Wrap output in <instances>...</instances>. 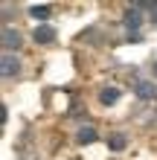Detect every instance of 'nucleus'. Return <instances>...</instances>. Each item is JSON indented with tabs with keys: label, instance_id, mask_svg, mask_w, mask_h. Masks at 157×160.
I'll return each instance as SVG.
<instances>
[{
	"label": "nucleus",
	"instance_id": "nucleus-1",
	"mask_svg": "<svg viewBox=\"0 0 157 160\" xmlns=\"http://www.w3.org/2000/svg\"><path fill=\"white\" fill-rule=\"evenodd\" d=\"M32 38H35V44H55V29L52 26H35Z\"/></svg>",
	"mask_w": 157,
	"mask_h": 160
},
{
	"label": "nucleus",
	"instance_id": "nucleus-2",
	"mask_svg": "<svg viewBox=\"0 0 157 160\" xmlns=\"http://www.w3.org/2000/svg\"><path fill=\"white\" fill-rule=\"evenodd\" d=\"M17 47H21V35L6 26V29H3V50L9 52V50H17Z\"/></svg>",
	"mask_w": 157,
	"mask_h": 160
},
{
	"label": "nucleus",
	"instance_id": "nucleus-3",
	"mask_svg": "<svg viewBox=\"0 0 157 160\" xmlns=\"http://www.w3.org/2000/svg\"><path fill=\"white\" fill-rule=\"evenodd\" d=\"M17 70H21V61H17L12 52H6V55H3V76L9 79V76H15Z\"/></svg>",
	"mask_w": 157,
	"mask_h": 160
},
{
	"label": "nucleus",
	"instance_id": "nucleus-4",
	"mask_svg": "<svg viewBox=\"0 0 157 160\" xmlns=\"http://www.w3.org/2000/svg\"><path fill=\"white\" fill-rule=\"evenodd\" d=\"M116 99H119L116 88H102V90H99V102H102V105H114Z\"/></svg>",
	"mask_w": 157,
	"mask_h": 160
},
{
	"label": "nucleus",
	"instance_id": "nucleus-5",
	"mask_svg": "<svg viewBox=\"0 0 157 160\" xmlns=\"http://www.w3.org/2000/svg\"><path fill=\"white\" fill-rule=\"evenodd\" d=\"M140 23H143V21H140V12H137V9L125 12V26H128V29H134V32H137V29H140Z\"/></svg>",
	"mask_w": 157,
	"mask_h": 160
},
{
	"label": "nucleus",
	"instance_id": "nucleus-6",
	"mask_svg": "<svg viewBox=\"0 0 157 160\" xmlns=\"http://www.w3.org/2000/svg\"><path fill=\"white\" fill-rule=\"evenodd\" d=\"M154 93H157V90L151 88L149 82H137V96H140V99H151Z\"/></svg>",
	"mask_w": 157,
	"mask_h": 160
},
{
	"label": "nucleus",
	"instance_id": "nucleus-7",
	"mask_svg": "<svg viewBox=\"0 0 157 160\" xmlns=\"http://www.w3.org/2000/svg\"><path fill=\"white\" fill-rule=\"evenodd\" d=\"M108 146L114 148V152H122V148H125V134H110L108 137Z\"/></svg>",
	"mask_w": 157,
	"mask_h": 160
},
{
	"label": "nucleus",
	"instance_id": "nucleus-8",
	"mask_svg": "<svg viewBox=\"0 0 157 160\" xmlns=\"http://www.w3.org/2000/svg\"><path fill=\"white\" fill-rule=\"evenodd\" d=\"M76 140L87 146V143H93V140H96V131H93V128H81L79 134H76Z\"/></svg>",
	"mask_w": 157,
	"mask_h": 160
},
{
	"label": "nucleus",
	"instance_id": "nucleus-9",
	"mask_svg": "<svg viewBox=\"0 0 157 160\" xmlns=\"http://www.w3.org/2000/svg\"><path fill=\"white\" fill-rule=\"evenodd\" d=\"M29 15H32V18H41V21H47V18H50V6H32Z\"/></svg>",
	"mask_w": 157,
	"mask_h": 160
},
{
	"label": "nucleus",
	"instance_id": "nucleus-10",
	"mask_svg": "<svg viewBox=\"0 0 157 160\" xmlns=\"http://www.w3.org/2000/svg\"><path fill=\"white\" fill-rule=\"evenodd\" d=\"M154 76H157V64H154Z\"/></svg>",
	"mask_w": 157,
	"mask_h": 160
}]
</instances>
